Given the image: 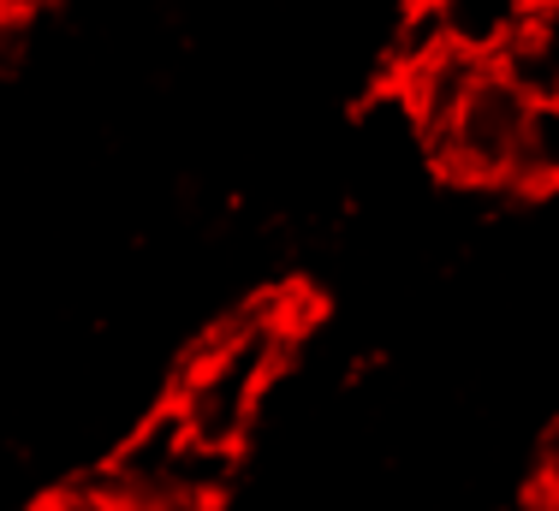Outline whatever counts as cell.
I'll use <instances>...</instances> for the list:
<instances>
[{
  "mask_svg": "<svg viewBox=\"0 0 559 511\" xmlns=\"http://www.w3.org/2000/svg\"><path fill=\"white\" fill-rule=\"evenodd\" d=\"M536 488L559 494V411H554V423L542 428V447H536Z\"/></svg>",
  "mask_w": 559,
  "mask_h": 511,
  "instance_id": "cell-9",
  "label": "cell"
},
{
  "mask_svg": "<svg viewBox=\"0 0 559 511\" xmlns=\"http://www.w3.org/2000/svg\"><path fill=\"white\" fill-rule=\"evenodd\" d=\"M559 185V107L554 102H530L524 114V131H518V150H512V167H506V185L500 191H554Z\"/></svg>",
  "mask_w": 559,
  "mask_h": 511,
  "instance_id": "cell-6",
  "label": "cell"
},
{
  "mask_svg": "<svg viewBox=\"0 0 559 511\" xmlns=\"http://www.w3.org/2000/svg\"><path fill=\"white\" fill-rule=\"evenodd\" d=\"M31 54V19L24 12H7L0 7V78H12Z\"/></svg>",
  "mask_w": 559,
  "mask_h": 511,
  "instance_id": "cell-8",
  "label": "cell"
},
{
  "mask_svg": "<svg viewBox=\"0 0 559 511\" xmlns=\"http://www.w3.org/2000/svg\"><path fill=\"white\" fill-rule=\"evenodd\" d=\"M488 78V60H476V54H464V48H447V54H435V60H423L417 72H405L399 78V107H405V119H411V131L423 138V150H429L435 138L459 119V107L471 102V90Z\"/></svg>",
  "mask_w": 559,
  "mask_h": 511,
  "instance_id": "cell-3",
  "label": "cell"
},
{
  "mask_svg": "<svg viewBox=\"0 0 559 511\" xmlns=\"http://www.w3.org/2000/svg\"><path fill=\"white\" fill-rule=\"evenodd\" d=\"M524 114H530V102L506 84L495 66H488V78L471 90V102L459 107V119L429 143V161L447 173L452 185H476V191L506 185V167H512Z\"/></svg>",
  "mask_w": 559,
  "mask_h": 511,
  "instance_id": "cell-2",
  "label": "cell"
},
{
  "mask_svg": "<svg viewBox=\"0 0 559 511\" xmlns=\"http://www.w3.org/2000/svg\"><path fill=\"white\" fill-rule=\"evenodd\" d=\"M536 7H542V0H536Z\"/></svg>",
  "mask_w": 559,
  "mask_h": 511,
  "instance_id": "cell-11",
  "label": "cell"
},
{
  "mask_svg": "<svg viewBox=\"0 0 559 511\" xmlns=\"http://www.w3.org/2000/svg\"><path fill=\"white\" fill-rule=\"evenodd\" d=\"M435 12H441L452 48H464V54H476V60L495 66L500 48L530 24L536 0H435Z\"/></svg>",
  "mask_w": 559,
  "mask_h": 511,
  "instance_id": "cell-5",
  "label": "cell"
},
{
  "mask_svg": "<svg viewBox=\"0 0 559 511\" xmlns=\"http://www.w3.org/2000/svg\"><path fill=\"white\" fill-rule=\"evenodd\" d=\"M304 333V309L292 292H257L221 316L203 340L185 352V369L173 381V405H179L191 440L221 452H245L250 428L262 416V399L292 363V345Z\"/></svg>",
  "mask_w": 559,
  "mask_h": 511,
  "instance_id": "cell-1",
  "label": "cell"
},
{
  "mask_svg": "<svg viewBox=\"0 0 559 511\" xmlns=\"http://www.w3.org/2000/svg\"><path fill=\"white\" fill-rule=\"evenodd\" d=\"M495 72L524 102H554L559 107V0H542V7L530 12V24L500 48Z\"/></svg>",
  "mask_w": 559,
  "mask_h": 511,
  "instance_id": "cell-4",
  "label": "cell"
},
{
  "mask_svg": "<svg viewBox=\"0 0 559 511\" xmlns=\"http://www.w3.org/2000/svg\"><path fill=\"white\" fill-rule=\"evenodd\" d=\"M447 24L441 12H435V0H411L405 12H399L393 24V43H388V66H393V84L405 72H417L423 60H435V54H447Z\"/></svg>",
  "mask_w": 559,
  "mask_h": 511,
  "instance_id": "cell-7",
  "label": "cell"
},
{
  "mask_svg": "<svg viewBox=\"0 0 559 511\" xmlns=\"http://www.w3.org/2000/svg\"><path fill=\"white\" fill-rule=\"evenodd\" d=\"M31 511H48V506H31Z\"/></svg>",
  "mask_w": 559,
  "mask_h": 511,
  "instance_id": "cell-10",
  "label": "cell"
}]
</instances>
